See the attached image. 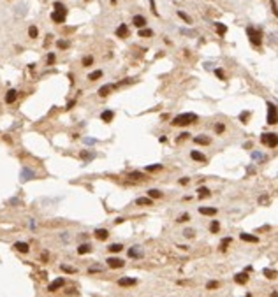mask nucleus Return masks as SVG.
I'll return each instance as SVG.
<instances>
[{"label":"nucleus","instance_id":"3","mask_svg":"<svg viewBox=\"0 0 278 297\" xmlns=\"http://www.w3.org/2000/svg\"><path fill=\"white\" fill-rule=\"evenodd\" d=\"M260 141L269 148H276V134H262Z\"/></svg>","mask_w":278,"mask_h":297},{"label":"nucleus","instance_id":"45","mask_svg":"<svg viewBox=\"0 0 278 297\" xmlns=\"http://www.w3.org/2000/svg\"><path fill=\"white\" fill-rule=\"evenodd\" d=\"M215 74L218 76L220 79H225V76H224V71H222V69H217V71H215Z\"/></svg>","mask_w":278,"mask_h":297},{"label":"nucleus","instance_id":"36","mask_svg":"<svg viewBox=\"0 0 278 297\" xmlns=\"http://www.w3.org/2000/svg\"><path fill=\"white\" fill-rule=\"evenodd\" d=\"M264 274H266V278H269V279H275V278H276V271H271V269H264Z\"/></svg>","mask_w":278,"mask_h":297},{"label":"nucleus","instance_id":"9","mask_svg":"<svg viewBox=\"0 0 278 297\" xmlns=\"http://www.w3.org/2000/svg\"><path fill=\"white\" fill-rule=\"evenodd\" d=\"M132 23H134L137 28H143V27H146V18H144V16H141V14H137V16H134V18H132Z\"/></svg>","mask_w":278,"mask_h":297},{"label":"nucleus","instance_id":"6","mask_svg":"<svg viewBox=\"0 0 278 297\" xmlns=\"http://www.w3.org/2000/svg\"><path fill=\"white\" fill-rule=\"evenodd\" d=\"M108 266L111 267V269H118V267H123L125 266V262L121 260V258H118V257H111V258H108Z\"/></svg>","mask_w":278,"mask_h":297},{"label":"nucleus","instance_id":"37","mask_svg":"<svg viewBox=\"0 0 278 297\" xmlns=\"http://www.w3.org/2000/svg\"><path fill=\"white\" fill-rule=\"evenodd\" d=\"M56 46H58L60 49H67L69 46H71V42H69V40H62V39H60L58 42H56Z\"/></svg>","mask_w":278,"mask_h":297},{"label":"nucleus","instance_id":"28","mask_svg":"<svg viewBox=\"0 0 278 297\" xmlns=\"http://www.w3.org/2000/svg\"><path fill=\"white\" fill-rule=\"evenodd\" d=\"M152 35H153V32L150 28H141L139 30V37H152Z\"/></svg>","mask_w":278,"mask_h":297},{"label":"nucleus","instance_id":"33","mask_svg":"<svg viewBox=\"0 0 278 297\" xmlns=\"http://www.w3.org/2000/svg\"><path fill=\"white\" fill-rule=\"evenodd\" d=\"M55 11H58V13H67V9H65V5L63 4H60V2H55Z\"/></svg>","mask_w":278,"mask_h":297},{"label":"nucleus","instance_id":"27","mask_svg":"<svg viewBox=\"0 0 278 297\" xmlns=\"http://www.w3.org/2000/svg\"><path fill=\"white\" fill-rule=\"evenodd\" d=\"M99 77H102V71H94L92 74L88 76V79H90V81H97Z\"/></svg>","mask_w":278,"mask_h":297},{"label":"nucleus","instance_id":"41","mask_svg":"<svg viewBox=\"0 0 278 297\" xmlns=\"http://www.w3.org/2000/svg\"><path fill=\"white\" fill-rule=\"evenodd\" d=\"M178 16H179L181 19H183V21H187V23H190V21H192V19H190V16H187V14H185L183 11H178Z\"/></svg>","mask_w":278,"mask_h":297},{"label":"nucleus","instance_id":"35","mask_svg":"<svg viewBox=\"0 0 278 297\" xmlns=\"http://www.w3.org/2000/svg\"><path fill=\"white\" fill-rule=\"evenodd\" d=\"M28 35H30L32 39H35V37L39 35V30H37V27H30V28H28Z\"/></svg>","mask_w":278,"mask_h":297},{"label":"nucleus","instance_id":"43","mask_svg":"<svg viewBox=\"0 0 278 297\" xmlns=\"http://www.w3.org/2000/svg\"><path fill=\"white\" fill-rule=\"evenodd\" d=\"M225 130V127H224V123H218V125H215V132L217 134H222Z\"/></svg>","mask_w":278,"mask_h":297},{"label":"nucleus","instance_id":"8","mask_svg":"<svg viewBox=\"0 0 278 297\" xmlns=\"http://www.w3.org/2000/svg\"><path fill=\"white\" fill-rule=\"evenodd\" d=\"M118 285H120V287H132V285H136V279L129 278V276H123V278L118 279Z\"/></svg>","mask_w":278,"mask_h":297},{"label":"nucleus","instance_id":"18","mask_svg":"<svg viewBox=\"0 0 278 297\" xmlns=\"http://www.w3.org/2000/svg\"><path fill=\"white\" fill-rule=\"evenodd\" d=\"M199 213L206 215V216H213V215H217V208H199Z\"/></svg>","mask_w":278,"mask_h":297},{"label":"nucleus","instance_id":"48","mask_svg":"<svg viewBox=\"0 0 278 297\" xmlns=\"http://www.w3.org/2000/svg\"><path fill=\"white\" fill-rule=\"evenodd\" d=\"M183 236H187V237H192V236H194V231H192V229H187V231L183 232Z\"/></svg>","mask_w":278,"mask_h":297},{"label":"nucleus","instance_id":"47","mask_svg":"<svg viewBox=\"0 0 278 297\" xmlns=\"http://www.w3.org/2000/svg\"><path fill=\"white\" fill-rule=\"evenodd\" d=\"M53 62H55V55L50 53V55H48V63H50V65H53Z\"/></svg>","mask_w":278,"mask_h":297},{"label":"nucleus","instance_id":"31","mask_svg":"<svg viewBox=\"0 0 278 297\" xmlns=\"http://www.w3.org/2000/svg\"><path fill=\"white\" fill-rule=\"evenodd\" d=\"M218 287H220V283L217 281V279H211V281H208V283H206L208 290H213V288H218Z\"/></svg>","mask_w":278,"mask_h":297},{"label":"nucleus","instance_id":"34","mask_svg":"<svg viewBox=\"0 0 278 297\" xmlns=\"http://www.w3.org/2000/svg\"><path fill=\"white\" fill-rule=\"evenodd\" d=\"M199 197H201V199H204V197H210V190H208V188H204V186H202V188H199Z\"/></svg>","mask_w":278,"mask_h":297},{"label":"nucleus","instance_id":"49","mask_svg":"<svg viewBox=\"0 0 278 297\" xmlns=\"http://www.w3.org/2000/svg\"><path fill=\"white\" fill-rule=\"evenodd\" d=\"M92 156V153H88V151H81V158H90Z\"/></svg>","mask_w":278,"mask_h":297},{"label":"nucleus","instance_id":"12","mask_svg":"<svg viewBox=\"0 0 278 297\" xmlns=\"http://www.w3.org/2000/svg\"><path fill=\"white\" fill-rule=\"evenodd\" d=\"M16 98H18V92H16V90H9V92H7V95H5V102H7V104H13Z\"/></svg>","mask_w":278,"mask_h":297},{"label":"nucleus","instance_id":"50","mask_svg":"<svg viewBox=\"0 0 278 297\" xmlns=\"http://www.w3.org/2000/svg\"><path fill=\"white\" fill-rule=\"evenodd\" d=\"M190 134H187V132H183V134H179V137H178V141H183V139H187Z\"/></svg>","mask_w":278,"mask_h":297},{"label":"nucleus","instance_id":"19","mask_svg":"<svg viewBox=\"0 0 278 297\" xmlns=\"http://www.w3.org/2000/svg\"><path fill=\"white\" fill-rule=\"evenodd\" d=\"M190 156H192V160H195V162H206V156L202 155L201 151H192Z\"/></svg>","mask_w":278,"mask_h":297},{"label":"nucleus","instance_id":"21","mask_svg":"<svg viewBox=\"0 0 278 297\" xmlns=\"http://www.w3.org/2000/svg\"><path fill=\"white\" fill-rule=\"evenodd\" d=\"M14 250H18V252H21V253H28L30 246H28L27 243H16L14 244Z\"/></svg>","mask_w":278,"mask_h":297},{"label":"nucleus","instance_id":"17","mask_svg":"<svg viewBox=\"0 0 278 297\" xmlns=\"http://www.w3.org/2000/svg\"><path fill=\"white\" fill-rule=\"evenodd\" d=\"M113 118H115V113H113V111H104L102 114H100V120H102V121H106V123L113 121Z\"/></svg>","mask_w":278,"mask_h":297},{"label":"nucleus","instance_id":"26","mask_svg":"<svg viewBox=\"0 0 278 297\" xmlns=\"http://www.w3.org/2000/svg\"><path fill=\"white\" fill-rule=\"evenodd\" d=\"M215 28H217V32H218L220 35H224L225 32H227V27H225L224 23H215Z\"/></svg>","mask_w":278,"mask_h":297},{"label":"nucleus","instance_id":"4","mask_svg":"<svg viewBox=\"0 0 278 297\" xmlns=\"http://www.w3.org/2000/svg\"><path fill=\"white\" fill-rule=\"evenodd\" d=\"M268 123L269 125L276 123V106L271 102H268Z\"/></svg>","mask_w":278,"mask_h":297},{"label":"nucleus","instance_id":"38","mask_svg":"<svg viewBox=\"0 0 278 297\" xmlns=\"http://www.w3.org/2000/svg\"><path fill=\"white\" fill-rule=\"evenodd\" d=\"M81 63H83V67H90L92 63H94V56H85Z\"/></svg>","mask_w":278,"mask_h":297},{"label":"nucleus","instance_id":"44","mask_svg":"<svg viewBox=\"0 0 278 297\" xmlns=\"http://www.w3.org/2000/svg\"><path fill=\"white\" fill-rule=\"evenodd\" d=\"M150 7H152V13L155 14V16H158V11H157V7H155V2H153V0H150Z\"/></svg>","mask_w":278,"mask_h":297},{"label":"nucleus","instance_id":"5","mask_svg":"<svg viewBox=\"0 0 278 297\" xmlns=\"http://www.w3.org/2000/svg\"><path fill=\"white\" fill-rule=\"evenodd\" d=\"M63 285H65V279H63V278H56L55 281H51V283L48 285V290H50V292H56V290L62 288Z\"/></svg>","mask_w":278,"mask_h":297},{"label":"nucleus","instance_id":"29","mask_svg":"<svg viewBox=\"0 0 278 297\" xmlns=\"http://www.w3.org/2000/svg\"><path fill=\"white\" fill-rule=\"evenodd\" d=\"M160 169H162V164H153L146 167V172H155V171H160Z\"/></svg>","mask_w":278,"mask_h":297},{"label":"nucleus","instance_id":"10","mask_svg":"<svg viewBox=\"0 0 278 297\" xmlns=\"http://www.w3.org/2000/svg\"><path fill=\"white\" fill-rule=\"evenodd\" d=\"M65 16H67V13H58V11L51 13V19H53L55 23H63L65 21Z\"/></svg>","mask_w":278,"mask_h":297},{"label":"nucleus","instance_id":"51","mask_svg":"<svg viewBox=\"0 0 278 297\" xmlns=\"http://www.w3.org/2000/svg\"><path fill=\"white\" fill-rule=\"evenodd\" d=\"M271 9H273V14L276 16V2L275 0H271Z\"/></svg>","mask_w":278,"mask_h":297},{"label":"nucleus","instance_id":"20","mask_svg":"<svg viewBox=\"0 0 278 297\" xmlns=\"http://www.w3.org/2000/svg\"><path fill=\"white\" fill-rule=\"evenodd\" d=\"M90 252H92V244H88V243H83L79 248H78V253H79V255H85V253H90Z\"/></svg>","mask_w":278,"mask_h":297},{"label":"nucleus","instance_id":"39","mask_svg":"<svg viewBox=\"0 0 278 297\" xmlns=\"http://www.w3.org/2000/svg\"><path fill=\"white\" fill-rule=\"evenodd\" d=\"M189 220H190V215L189 213H183V215H179L178 223H185V222H189Z\"/></svg>","mask_w":278,"mask_h":297},{"label":"nucleus","instance_id":"7","mask_svg":"<svg viewBox=\"0 0 278 297\" xmlns=\"http://www.w3.org/2000/svg\"><path fill=\"white\" fill-rule=\"evenodd\" d=\"M129 257L130 258H141L143 257V248L141 246H134V248L129 250Z\"/></svg>","mask_w":278,"mask_h":297},{"label":"nucleus","instance_id":"24","mask_svg":"<svg viewBox=\"0 0 278 297\" xmlns=\"http://www.w3.org/2000/svg\"><path fill=\"white\" fill-rule=\"evenodd\" d=\"M109 252H113V253H118V252H121L123 250V246H121L120 243H115V244H109Z\"/></svg>","mask_w":278,"mask_h":297},{"label":"nucleus","instance_id":"1","mask_svg":"<svg viewBox=\"0 0 278 297\" xmlns=\"http://www.w3.org/2000/svg\"><path fill=\"white\" fill-rule=\"evenodd\" d=\"M194 121H197V114H194V113H183V114H178L174 116V120L171 121V123L174 125V127H185V125H190Z\"/></svg>","mask_w":278,"mask_h":297},{"label":"nucleus","instance_id":"25","mask_svg":"<svg viewBox=\"0 0 278 297\" xmlns=\"http://www.w3.org/2000/svg\"><path fill=\"white\" fill-rule=\"evenodd\" d=\"M148 197H150V199H158V197H162V192H160V190H155V188H152V190L148 192Z\"/></svg>","mask_w":278,"mask_h":297},{"label":"nucleus","instance_id":"54","mask_svg":"<svg viewBox=\"0 0 278 297\" xmlns=\"http://www.w3.org/2000/svg\"><path fill=\"white\" fill-rule=\"evenodd\" d=\"M85 2H88V0H85Z\"/></svg>","mask_w":278,"mask_h":297},{"label":"nucleus","instance_id":"22","mask_svg":"<svg viewBox=\"0 0 278 297\" xmlns=\"http://www.w3.org/2000/svg\"><path fill=\"white\" fill-rule=\"evenodd\" d=\"M194 141L197 142V144H210L211 139L206 137V135H195V137H194Z\"/></svg>","mask_w":278,"mask_h":297},{"label":"nucleus","instance_id":"23","mask_svg":"<svg viewBox=\"0 0 278 297\" xmlns=\"http://www.w3.org/2000/svg\"><path fill=\"white\" fill-rule=\"evenodd\" d=\"M111 84H106V86H102V88H99V95L100 97H106V95H108L109 92H111Z\"/></svg>","mask_w":278,"mask_h":297},{"label":"nucleus","instance_id":"2","mask_svg":"<svg viewBox=\"0 0 278 297\" xmlns=\"http://www.w3.org/2000/svg\"><path fill=\"white\" fill-rule=\"evenodd\" d=\"M247 34H248L250 42L254 46H260V44H262V34H260V30H257V28H254V27H248L247 28Z\"/></svg>","mask_w":278,"mask_h":297},{"label":"nucleus","instance_id":"46","mask_svg":"<svg viewBox=\"0 0 278 297\" xmlns=\"http://www.w3.org/2000/svg\"><path fill=\"white\" fill-rule=\"evenodd\" d=\"M248 116H250V113H241V114H239V120L245 121V120H248Z\"/></svg>","mask_w":278,"mask_h":297},{"label":"nucleus","instance_id":"16","mask_svg":"<svg viewBox=\"0 0 278 297\" xmlns=\"http://www.w3.org/2000/svg\"><path fill=\"white\" fill-rule=\"evenodd\" d=\"M108 236H109V232L106 231V229H97V231H95V237H97V239H100V241L108 239Z\"/></svg>","mask_w":278,"mask_h":297},{"label":"nucleus","instance_id":"11","mask_svg":"<svg viewBox=\"0 0 278 297\" xmlns=\"http://www.w3.org/2000/svg\"><path fill=\"white\" fill-rule=\"evenodd\" d=\"M116 35L120 37V39H125V37H129V28H127V25H123V23H121L120 27L116 28Z\"/></svg>","mask_w":278,"mask_h":297},{"label":"nucleus","instance_id":"13","mask_svg":"<svg viewBox=\"0 0 278 297\" xmlns=\"http://www.w3.org/2000/svg\"><path fill=\"white\" fill-rule=\"evenodd\" d=\"M239 237H241V241H247V243H257V241H259V237H257V236L247 234V232H243Z\"/></svg>","mask_w":278,"mask_h":297},{"label":"nucleus","instance_id":"15","mask_svg":"<svg viewBox=\"0 0 278 297\" xmlns=\"http://www.w3.org/2000/svg\"><path fill=\"white\" fill-rule=\"evenodd\" d=\"M136 204L137 206H152L153 199H150V197H139V199H136Z\"/></svg>","mask_w":278,"mask_h":297},{"label":"nucleus","instance_id":"40","mask_svg":"<svg viewBox=\"0 0 278 297\" xmlns=\"http://www.w3.org/2000/svg\"><path fill=\"white\" fill-rule=\"evenodd\" d=\"M129 178H132V179H143V172H137V171H134V172H130Z\"/></svg>","mask_w":278,"mask_h":297},{"label":"nucleus","instance_id":"32","mask_svg":"<svg viewBox=\"0 0 278 297\" xmlns=\"http://www.w3.org/2000/svg\"><path fill=\"white\" fill-rule=\"evenodd\" d=\"M231 237H225V239H222V243H220V250H222V252H224V250H227V246L229 244H231Z\"/></svg>","mask_w":278,"mask_h":297},{"label":"nucleus","instance_id":"42","mask_svg":"<svg viewBox=\"0 0 278 297\" xmlns=\"http://www.w3.org/2000/svg\"><path fill=\"white\" fill-rule=\"evenodd\" d=\"M62 271H65V273H69V274H74V273H76L74 267H69V266H62Z\"/></svg>","mask_w":278,"mask_h":297},{"label":"nucleus","instance_id":"30","mask_svg":"<svg viewBox=\"0 0 278 297\" xmlns=\"http://www.w3.org/2000/svg\"><path fill=\"white\" fill-rule=\"evenodd\" d=\"M210 231L213 232V234H217V232L220 231V223L217 222V220H213V222H211V225H210Z\"/></svg>","mask_w":278,"mask_h":297},{"label":"nucleus","instance_id":"52","mask_svg":"<svg viewBox=\"0 0 278 297\" xmlns=\"http://www.w3.org/2000/svg\"><path fill=\"white\" fill-rule=\"evenodd\" d=\"M179 185H189V178H181V179H179Z\"/></svg>","mask_w":278,"mask_h":297},{"label":"nucleus","instance_id":"14","mask_svg":"<svg viewBox=\"0 0 278 297\" xmlns=\"http://www.w3.org/2000/svg\"><path fill=\"white\" fill-rule=\"evenodd\" d=\"M234 281H236V283H239V285H245V283L248 281V274H247V273H239V274L234 276Z\"/></svg>","mask_w":278,"mask_h":297},{"label":"nucleus","instance_id":"53","mask_svg":"<svg viewBox=\"0 0 278 297\" xmlns=\"http://www.w3.org/2000/svg\"><path fill=\"white\" fill-rule=\"evenodd\" d=\"M74 104H76V100H71V102L67 104V109H71V107H74Z\"/></svg>","mask_w":278,"mask_h":297}]
</instances>
